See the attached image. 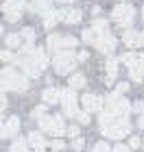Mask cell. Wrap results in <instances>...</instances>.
Here are the masks:
<instances>
[{
    "instance_id": "6da1fadb",
    "label": "cell",
    "mask_w": 144,
    "mask_h": 152,
    "mask_svg": "<svg viewBox=\"0 0 144 152\" xmlns=\"http://www.w3.org/2000/svg\"><path fill=\"white\" fill-rule=\"evenodd\" d=\"M83 39L87 41V44L96 46L100 52H105V54H112V52H114V48H116V37H114L109 31L87 28V31H83Z\"/></svg>"
},
{
    "instance_id": "7a4b0ae2",
    "label": "cell",
    "mask_w": 144,
    "mask_h": 152,
    "mask_svg": "<svg viewBox=\"0 0 144 152\" xmlns=\"http://www.w3.org/2000/svg\"><path fill=\"white\" fill-rule=\"evenodd\" d=\"M0 83H2L4 91H26V87H29L26 76L18 74L13 67H4V70H2V74H0Z\"/></svg>"
},
{
    "instance_id": "3957f363",
    "label": "cell",
    "mask_w": 144,
    "mask_h": 152,
    "mask_svg": "<svg viewBox=\"0 0 144 152\" xmlns=\"http://www.w3.org/2000/svg\"><path fill=\"white\" fill-rule=\"evenodd\" d=\"M77 61L79 57H74L72 50H66V52H57L52 59V67L57 74H70L74 67H77Z\"/></svg>"
},
{
    "instance_id": "277c9868",
    "label": "cell",
    "mask_w": 144,
    "mask_h": 152,
    "mask_svg": "<svg viewBox=\"0 0 144 152\" xmlns=\"http://www.w3.org/2000/svg\"><path fill=\"white\" fill-rule=\"evenodd\" d=\"M39 128H42L44 133H50V135H64V133H68L61 115H44L42 120H39Z\"/></svg>"
},
{
    "instance_id": "5b68a950",
    "label": "cell",
    "mask_w": 144,
    "mask_h": 152,
    "mask_svg": "<svg viewBox=\"0 0 144 152\" xmlns=\"http://www.w3.org/2000/svg\"><path fill=\"white\" fill-rule=\"evenodd\" d=\"M105 111H112L116 115L127 117V113L131 111V107H129V102L122 98L120 94H109L107 98H105Z\"/></svg>"
},
{
    "instance_id": "8992f818",
    "label": "cell",
    "mask_w": 144,
    "mask_h": 152,
    "mask_svg": "<svg viewBox=\"0 0 144 152\" xmlns=\"http://www.w3.org/2000/svg\"><path fill=\"white\" fill-rule=\"evenodd\" d=\"M77 46H79V41L72 35H50L48 37V48L55 52H66V50H72Z\"/></svg>"
},
{
    "instance_id": "52a82bcc",
    "label": "cell",
    "mask_w": 144,
    "mask_h": 152,
    "mask_svg": "<svg viewBox=\"0 0 144 152\" xmlns=\"http://www.w3.org/2000/svg\"><path fill=\"white\" fill-rule=\"evenodd\" d=\"M112 18H114V22H118L120 26H129L133 22V18H135V9L131 4H118L114 9V13H112Z\"/></svg>"
},
{
    "instance_id": "ba28073f",
    "label": "cell",
    "mask_w": 144,
    "mask_h": 152,
    "mask_svg": "<svg viewBox=\"0 0 144 152\" xmlns=\"http://www.w3.org/2000/svg\"><path fill=\"white\" fill-rule=\"evenodd\" d=\"M77 94H74V89H64V94H61V104H64V115H70V117H77L79 111H77Z\"/></svg>"
},
{
    "instance_id": "9c48e42d",
    "label": "cell",
    "mask_w": 144,
    "mask_h": 152,
    "mask_svg": "<svg viewBox=\"0 0 144 152\" xmlns=\"http://www.w3.org/2000/svg\"><path fill=\"white\" fill-rule=\"evenodd\" d=\"M100 130H103L105 137H109V139H120V137H127L129 133H131V124H129L127 120H122L118 124H114V126H105Z\"/></svg>"
},
{
    "instance_id": "30bf717a",
    "label": "cell",
    "mask_w": 144,
    "mask_h": 152,
    "mask_svg": "<svg viewBox=\"0 0 144 152\" xmlns=\"http://www.w3.org/2000/svg\"><path fill=\"white\" fill-rule=\"evenodd\" d=\"M22 9H24V0H4V4H2L4 18L9 22H18L20 15H22Z\"/></svg>"
},
{
    "instance_id": "8fae6325",
    "label": "cell",
    "mask_w": 144,
    "mask_h": 152,
    "mask_svg": "<svg viewBox=\"0 0 144 152\" xmlns=\"http://www.w3.org/2000/svg\"><path fill=\"white\" fill-rule=\"evenodd\" d=\"M81 102H83L85 111L92 113V111H100V109H103V102H105V98H100V96H96V94H85Z\"/></svg>"
},
{
    "instance_id": "7c38bea8",
    "label": "cell",
    "mask_w": 144,
    "mask_h": 152,
    "mask_svg": "<svg viewBox=\"0 0 144 152\" xmlns=\"http://www.w3.org/2000/svg\"><path fill=\"white\" fill-rule=\"evenodd\" d=\"M18 130H20V120L18 117H7L4 124H2V130H0V137L9 139V137L18 135Z\"/></svg>"
},
{
    "instance_id": "4fadbf2b",
    "label": "cell",
    "mask_w": 144,
    "mask_h": 152,
    "mask_svg": "<svg viewBox=\"0 0 144 152\" xmlns=\"http://www.w3.org/2000/svg\"><path fill=\"white\" fill-rule=\"evenodd\" d=\"M61 94H64V89H59V87L44 89V94H42L44 104H57V102H61Z\"/></svg>"
},
{
    "instance_id": "5bb4252c",
    "label": "cell",
    "mask_w": 144,
    "mask_h": 152,
    "mask_svg": "<svg viewBox=\"0 0 144 152\" xmlns=\"http://www.w3.org/2000/svg\"><path fill=\"white\" fill-rule=\"evenodd\" d=\"M129 74H131L133 80H142V78H144V52L138 54V59L131 63V67H129Z\"/></svg>"
},
{
    "instance_id": "9a60e30c",
    "label": "cell",
    "mask_w": 144,
    "mask_h": 152,
    "mask_svg": "<svg viewBox=\"0 0 144 152\" xmlns=\"http://www.w3.org/2000/svg\"><path fill=\"white\" fill-rule=\"evenodd\" d=\"M122 41H125L129 48L142 46L144 44V33H140V31H127L125 35H122Z\"/></svg>"
},
{
    "instance_id": "2e32d148",
    "label": "cell",
    "mask_w": 144,
    "mask_h": 152,
    "mask_svg": "<svg viewBox=\"0 0 144 152\" xmlns=\"http://www.w3.org/2000/svg\"><path fill=\"white\" fill-rule=\"evenodd\" d=\"M59 20L66 24H77V22H81V11L79 9H59Z\"/></svg>"
},
{
    "instance_id": "e0dca14e",
    "label": "cell",
    "mask_w": 144,
    "mask_h": 152,
    "mask_svg": "<svg viewBox=\"0 0 144 152\" xmlns=\"http://www.w3.org/2000/svg\"><path fill=\"white\" fill-rule=\"evenodd\" d=\"M29 146H31V150L33 152H44V148H46V141H44V135L42 133H29Z\"/></svg>"
},
{
    "instance_id": "ac0fdd59",
    "label": "cell",
    "mask_w": 144,
    "mask_h": 152,
    "mask_svg": "<svg viewBox=\"0 0 144 152\" xmlns=\"http://www.w3.org/2000/svg\"><path fill=\"white\" fill-rule=\"evenodd\" d=\"M100 128H105V126H114V124H118L122 120H127V117H122V115H116L112 111H100Z\"/></svg>"
},
{
    "instance_id": "d6986e66",
    "label": "cell",
    "mask_w": 144,
    "mask_h": 152,
    "mask_svg": "<svg viewBox=\"0 0 144 152\" xmlns=\"http://www.w3.org/2000/svg\"><path fill=\"white\" fill-rule=\"evenodd\" d=\"M118 63H120V59H109V61H107V78H105V83H107V85H112V83L116 80Z\"/></svg>"
},
{
    "instance_id": "ffe728a7",
    "label": "cell",
    "mask_w": 144,
    "mask_h": 152,
    "mask_svg": "<svg viewBox=\"0 0 144 152\" xmlns=\"http://www.w3.org/2000/svg\"><path fill=\"white\" fill-rule=\"evenodd\" d=\"M57 22H61L59 20V11H55V9H50V11H46L44 13V26L46 28H52Z\"/></svg>"
},
{
    "instance_id": "44dd1931",
    "label": "cell",
    "mask_w": 144,
    "mask_h": 152,
    "mask_svg": "<svg viewBox=\"0 0 144 152\" xmlns=\"http://www.w3.org/2000/svg\"><path fill=\"white\" fill-rule=\"evenodd\" d=\"M9 152H33L31 146H29V139H18L11 143V150Z\"/></svg>"
},
{
    "instance_id": "7402d4cb",
    "label": "cell",
    "mask_w": 144,
    "mask_h": 152,
    "mask_svg": "<svg viewBox=\"0 0 144 152\" xmlns=\"http://www.w3.org/2000/svg\"><path fill=\"white\" fill-rule=\"evenodd\" d=\"M7 46L9 48H20L22 50V35H7Z\"/></svg>"
},
{
    "instance_id": "603a6c76",
    "label": "cell",
    "mask_w": 144,
    "mask_h": 152,
    "mask_svg": "<svg viewBox=\"0 0 144 152\" xmlns=\"http://www.w3.org/2000/svg\"><path fill=\"white\" fill-rule=\"evenodd\" d=\"M33 9L42 11V15L46 11H50V0H33Z\"/></svg>"
},
{
    "instance_id": "cb8c5ba5",
    "label": "cell",
    "mask_w": 144,
    "mask_h": 152,
    "mask_svg": "<svg viewBox=\"0 0 144 152\" xmlns=\"http://www.w3.org/2000/svg\"><path fill=\"white\" fill-rule=\"evenodd\" d=\"M83 85H85L83 74H74L72 78H70V89H79V87H83Z\"/></svg>"
},
{
    "instance_id": "d4e9b609",
    "label": "cell",
    "mask_w": 144,
    "mask_h": 152,
    "mask_svg": "<svg viewBox=\"0 0 144 152\" xmlns=\"http://www.w3.org/2000/svg\"><path fill=\"white\" fill-rule=\"evenodd\" d=\"M92 28H96V31H109V26H107V20H100V18H96L94 22H92Z\"/></svg>"
},
{
    "instance_id": "484cf974",
    "label": "cell",
    "mask_w": 144,
    "mask_h": 152,
    "mask_svg": "<svg viewBox=\"0 0 144 152\" xmlns=\"http://www.w3.org/2000/svg\"><path fill=\"white\" fill-rule=\"evenodd\" d=\"M92 152H112V148L107 146V141H98V143L92 148Z\"/></svg>"
},
{
    "instance_id": "4316f807",
    "label": "cell",
    "mask_w": 144,
    "mask_h": 152,
    "mask_svg": "<svg viewBox=\"0 0 144 152\" xmlns=\"http://www.w3.org/2000/svg\"><path fill=\"white\" fill-rule=\"evenodd\" d=\"M22 39H26V41L31 44V41L35 39V31H33V28H24V31H22Z\"/></svg>"
},
{
    "instance_id": "83f0119b",
    "label": "cell",
    "mask_w": 144,
    "mask_h": 152,
    "mask_svg": "<svg viewBox=\"0 0 144 152\" xmlns=\"http://www.w3.org/2000/svg\"><path fill=\"white\" fill-rule=\"evenodd\" d=\"M77 117H79V122H81V124H87V122H90V113H87V111H79Z\"/></svg>"
},
{
    "instance_id": "f1b7e54d",
    "label": "cell",
    "mask_w": 144,
    "mask_h": 152,
    "mask_svg": "<svg viewBox=\"0 0 144 152\" xmlns=\"http://www.w3.org/2000/svg\"><path fill=\"white\" fill-rule=\"evenodd\" d=\"M83 146H85V141L81 139V137H77V139L72 141V148H74V150H83Z\"/></svg>"
},
{
    "instance_id": "f546056e",
    "label": "cell",
    "mask_w": 144,
    "mask_h": 152,
    "mask_svg": "<svg viewBox=\"0 0 144 152\" xmlns=\"http://www.w3.org/2000/svg\"><path fill=\"white\" fill-rule=\"evenodd\" d=\"M64 146H66V143L61 141V139H55V141H50V148H52V150H64Z\"/></svg>"
},
{
    "instance_id": "4dcf8cb0",
    "label": "cell",
    "mask_w": 144,
    "mask_h": 152,
    "mask_svg": "<svg viewBox=\"0 0 144 152\" xmlns=\"http://www.w3.org/2000/svg\"><path fill=\"white\" fill-rule=\"evenodd\" d=\"M112 152H131V146H125V143H118Z\"/></svg>"
},
{
    "instance_id": "1f68e13d",
    "label": "cell",
    "mask_w": 144,
    "mask_h": 152,
    "mask_svg": "<svg viewBox=\"0 0 144 152\" xmlns=\"http://www.w3.org/2000/svg\"><path fill=\"white\" fill-rule=\"evenodd\" d=\"M33 117L42 120V117H44V107H37V109H33Z\"/></svg>"
},
{
    "instance_id": "d6a6232c",
    "label": "cell",
    "mask_w": 144,
    "mask_h": 152,
    "mask_svg": "<svg viewBox=\"0 0 144 152\" xmlns=\"http://www.w3.org/2000/svg\"><path fill=\"white\" fill-rule=\"evenodd\" d=\"M68 135H70V137H77V135H79V126H74V124H72V126H68Z\"/></svg>"
},
{
    "instance_id": "836d02e7",
    "label": "cell",
    "mask_w": 144,
    "mask_h": 152,
    "mask_svg": "<svg viewBox=\"0 0 144 152\" xmlns=\"http://www.w3.org/2000/svg\"><path fill=\"white\" fill-rule=\"evenodd\" d=\"M127 89H129V85H127V83H120V85H118V89H116V94H125Z\"/></svg>"
},
{
    "instance_id": "e575fe53",
    "label": "cell",
    "mask_w": 144,
    "mask_h": 152,
    "mask_svg": "<svg viewBox=\"0 0 144 152\" xmlns=\"http://www.w3.org/2000/svg\"><path fill=\"white\" fill-rule=\"evenodd\" d=\"M0 57H2L4 61H16V57H11V52H9V50H4L2 54H0Z\"/></svg>"
},
{
    "instance_id": "d590c367",
    "label": "cell",
    "mask_w": 144,
    "mask_h": 152,
    "mask_svg": "<svg viewBox=\"0 0 144 152\" xmlns=\"http://www.w3.org/2000/svg\"><path fill=\"white\" fill-rule=\"evenodd\" d=\"M129 146H131V148H138V146H140V139H138V137H131V141H129Z\"/></svg>"
},
{
    "instance_id": "8d00e7d4",
    "label": "cell",
    "mask_w": 144,
    "mask_h": 152,
    "mask_svg": "<svg viewBox=\"0 0 144 152\" xmlns=\"http://www.w3.org/2000/svg\"><path fill=\"white\" fill-rule=\"evenodd\" d=\"M135 111H138L140 115H144V102H138V104H135Z\"/></svg>"
},
{
    "instance_id": "74e56055",
    "label": "cell",
    "mask_w": 144,
    "mask_h": 152,
    "mask_svg": "<svg viewBox=\"0 0 144 152\" xmlns=\"http://www.w3.org/2000/svg\"><path fill=\"white\" fill-rule=\"evenodd\" d=\"M85 59H87V52H85V50L79 52V61H85Z\"/></svg>"
},
{
    "instance_id": "f35d334b",
    "label": "cell",
    "mask_w": 144,
    "mask_h": 152,
    "mask_svg": "<svg viewBox=\"0 0 144 152\" xmlns=\"http://www.w3.org/2000/svg\"><path fill=\"white\" fill-rule=\"evenodd\" d=\"M138 126H140V128H144V115H140V117H138Z\"/></svg>"
},
{
    "instance_id": "ab89813d",
    "label": "cell",
    "mask_w": 144,
    "mask_h": 152,
    "mask_svg": "<svg viewBox=\"0 0 144 152\" xmlns=\"http://www.w3.org/2000/svg\"><path fill=\"white\" fill-rule=\"evenodd\" d=\"M61 2H72V0H61Z\"/></svg>"
},
{
    "instance_id": "60d3db41",
    "label": "cell",
    "mask_w": 144,
    "mask_h": 152,
    "mask_svg": "<svg viewBox=\"0 0 144 152\" xmlns=\"http://www.w3.org/2000/svg\"><path fill=\"white\" fill-rule=\"evenodd\" d=\"M142 15H144V9H142Z\"/></svg>"
}]
</instances>
